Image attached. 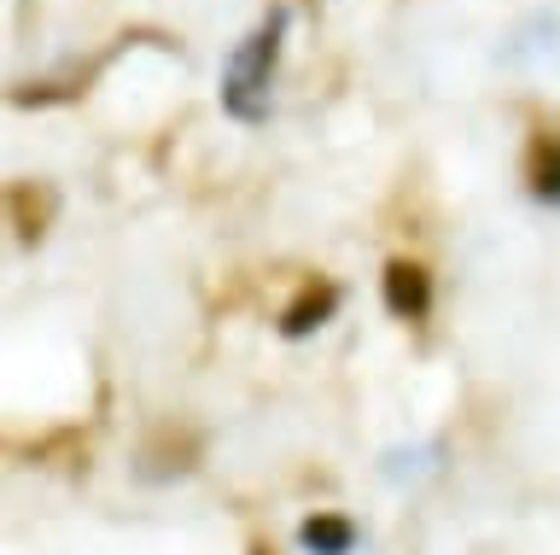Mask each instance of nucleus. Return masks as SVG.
I'll return each instance as SVG.
<instances>
[{"instance_id":"nucleus-1","label":"nucleus","mask_w":560,"mask_h":555,"mask_svg":"<svg viewBox=\"0 0 560 555\" xmlns=\"http://www.w3.org/2000/svg\"><path fill=\"white\" fill-rule=\"evenodd\" d=\"M287 24H292V12L269 7V12H262V24L234 47V59H228V71H222V106H228V117H240V124H262V117H269V82H275V65H280Z\"/></svg>"},{"instance_id":"nucleus-2","label":"nucleus","mask_w":560,"mask_h":555,"mask_svg":"<svg viewBox=\"0 0 560 555\" xmlns=\"http://www.w3.org/2000/svg\"><path fill=\"white\" fill-rule=\"evenodd\" d=\"M52 217H59V187H52V182L18 176L7 187V222H12V234L24 240V246H35V240L52 229Z\"/></svg>"},{"instance_id":"nucleus-3","label":"nucleus","mask_w":560,"mask_h":555,"mask_svg":"<svg viewBox=\"0 0 560 555\" xmlns=\"http://www.w3.org/2000/svg\"><path fill=\"white\" fill-rule=\"evenodd\" d=\"M380 299L397 322H427L432 316V275L415 257H392L380 275Z\"/></svg>"},{"instance_id":"nucleus-4","label":"nucleus","mask_w":560,"mask_h":555,"mask_svg":"<svg viewBox=\"0 0 560 555\" xmlns=\"http://www.w3.org/2000/svg\"><path fill=\"white\" fill-rule=\"evenodd\" d=\"M339 304H345L339 281L315 275V281H304V287L287 299V310H280V334H287V339H304V334H315V327H327L332 316H339Z\"/></svg>"},{"instance_id":"nucleus-5","label":"nucleus","mask_w":560,"mask_h":555,"mask_svg":"<svg viewBox=\"0 0 560 555\" xmlns=\"http://www.w3.org/2000/svg\"><path fill=\"white\" fill-rule=\"evenodd\" d=\"M140 462H147L140 474H152V479L187 474V467L199 462V432H187V427L175 432V427H164V432H158V439H152L147 450H140Z\"/></svg>"},{"instance_id":"nucleus-6","label":"nucleus","mask_w":560,"mask_h":555,"mask_svg":"<svg viewBox=\"0 0 560 555\" xmlns=\"http://www.w3.org/2000/svg\"><path fill=\"white\" fill-rule=\"evenodd\" d=\"M298 544L310 555H350L357 550V527H350L345 514H310L304 527H298Z\"/></svg>"},{"instance_id":"nucleus-7","label":"nucleus","mask_w":560,"mask_h":555,"mask_svg":"<svg viewBox=\"0 0 560 555\" xmlns=\"http://www.w3.org/2000/svg\"><path fill=\"white\" fill-rule=\"evenodd\" d=\"M532 194L549 199V205H560V141L537 152V164H532Z\"/></svg>"},{"instance_id":"nucleus-8","label":"nucleus","mask_w":560,"mask_h":555,"mask_svg":"<svg viewBox=\"0 0 560 555\" xmlns=\"http://www.w3.org/2000/svg\"><path fill=\"white\" fill-rule=\"evenodd\" d=\"M245 555H269V544H262V537H257V544H252V550H245Z\"/></svg>"}]
</instances>
